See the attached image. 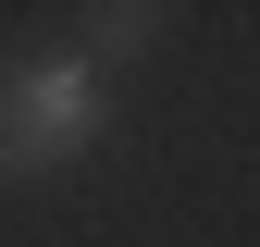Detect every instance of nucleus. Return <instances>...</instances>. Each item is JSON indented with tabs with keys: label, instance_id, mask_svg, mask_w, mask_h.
Returning a JSON list of instances; mask_svg holds the SVG:
<instances>
[{
	"label": "nucleus",
	"instance_id": "f257e3e1",
	"mask_svg": "<svg viewBox=\"0 0 260 247\" xmlns=\"http://www.w3.org/2000/svg\"><path fill=\"white\" fill-rule=\"evenodd\" d=\"M112 136V74L87 50H25L0 62V185H50Z\"/></svg>",
	"mask_w": 260,
	"mask_h": 247
},
{
	"label": "nucleus",
	"instance_id": "f03ea898",
	"mask_svg": "<svg viewBox=\"0 0 260 247\" xmlns=\"http://www.w3.org/2000/svg\"><path fill=\"white\" fill-rule=\"evenodd\" d=\"M149 37H161V13H149V0H124V13H87V62H100V74H112L124 50H149Z\"/></svg>",
	"mask_w": 260,
	"mask_h": 247
}]
</instances>
